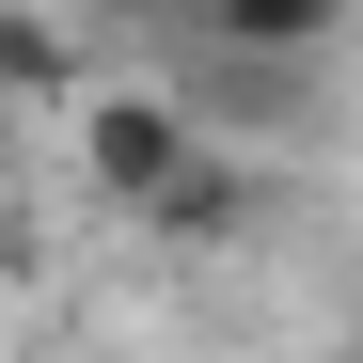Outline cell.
Instances as JSON below:
<instances>
[{"label":"cell","instance_id":"277c9868","mask_svg":"<svg viewBox=\"0 0 363 363\" xmlns=\"http://www.w3.org/2000/svg\"><path fill=\"white\" fill-rule=\"evenodd\" d=\"M190 48H269V64H332L363 32V0H174Z\"/></svg>","mask_w":363,"mask_h":363},{"label":"cell","instance_id":"6da1fadb","mask_svg":"<svg viewBox=\"0 0 363 363\" xmlns=\"http://www.w3.org/2000/svg\"><path fill=\"white\" fill-rule=\"evenodd\" d=\"M174 111H190V143L253 158V143H300V127H332V64H269V48H190V64H174Z\"/></svg>","mask_w":363,"mask_h":363},{"label":"cell","instance_id":"5b68a950","mask_svg":"<svg viewBox=\"0 0 363 363\" xmlns=\"http://www.w3.org/2000/svg\"><path fill=\"white\" fill-rule=\"evenodd\" d=\"M0 95L16 111H79L95 95V48H79L64 0H0Z\"/></svg>","mask_w":363,"mask_h":363},{"label":"cell","instance_id":"8992f818","mask_svg":"<svg viewBox=\"0 0 363 363\" xmlns=\"http://www.w3.org/2000/svg\"><path fill=\"white\" fill-rule=\"evenodd\" d=\"M64 16H79V32H111V16H174V0H64Z\"/></svg>","mask_w":363,"mask_h":363},{"label":"cell","instance_id":"7a4b0ae2","mask_svg":"<svg viewBox=\"0 0 363 363\" xmlns=\"http://www.w3.org/2000/svg\"><path fill=\"white\" fill-rule=\"evenodd\" d=\"M64 127H79V190H95V206H143L158 174L190 158V111H174V79H95Z\"/></svg>","mask_w":363,"mask_h":363},{"label":"cell","instance_id":"52a82bcc","mask_svg":"<svg viewBox=\"0 0 363 363\" xmlns=\"http://www.w3.org/2000/svg\"><path fill=\"white\" fill-rule=\"evenodd\" d=\"M347 363H363V347H347Z\"/></svg>","mask_w":363,"mask_h":363},{"label":"cell","instance_id":"3957f363","mask_svg":"<svg viewBox=\"0 0 363 363\" xmlns=\"http://www.w3.org/2000/svg\"><path fill=\"white\" fill-rule=\"evenodd\" d=\"M253 206H269V190H253V158H221V143H190V158H174L158 190L127 206V221L158 237V253H237V237H253Z\"/></svg>","mask_w":363,"mask_h":363}]
</instances>
